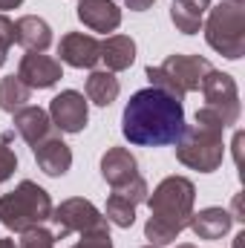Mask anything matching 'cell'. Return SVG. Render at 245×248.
<instances>
[{"instance_id": "cell-1", "label": "cell", "mask_w": 245, "mask_h": 248, "mask_svg": "<svg viewBox=\"0 0 245 248\" xmlns=\"http://www.w3.org/2000/svg\"><path fill=\"white\" fill-rule=\"evenodd\" d=\"M184 130V107L179 98L165 90L147 87L133 93L122 113V133L130 144L138 147H165L176 144Z\"/></svg>"}, {"instance_id": "cell-2", "label": "cell", "mask_w": 245, "mask_h": 248, "mask_svg": "<svg viewBox=\"0 0 245 248\" xmlns=\"http://www.w3.org/2000/svg\"><path fill=\"white\" fill-rule=\"evenodd\" d=\"M144 202L150 205V219L144 225V237L150 240V246H170L190 225L196 187L187 176H168L156 185L153 193H147Z\"/></svg>"}, {"instance_id": "cell-3", "label": "cell", "mask_w": 245, "mask_h": 248, "mask_svg": "<svg viewBox=\"0 0 245 248\" xmlns=\"http://www.w3.org/2000/svg\"><path fill=\"white\" fill-rule=\"evenodd\" d=\"M49 217H52V199L32 179H23L15 190L0 196V222L15 234L38 228Z\"/></svg>"}, {"instance_id": "cell-4", "label": "cell", "mask_w": 245, "mask_h": 248, "mask_svg": "<svg viewBox=\"0 0 245 248\" xmlns=\"http://www.w3.org/2000/svg\"><path fill=\"white\" fill-rule=\"evenodd\" d=\"M205 41L228 61L245 55V0H222L205 20Z\"/></svg>"}, {"instance_id": "cell-5", "label": "cell", "mask_w": 245, "mask_h": 248, "mask_svg": "<svg viewBox=\"0 0 245 248\" xmlns=\"http://www.w3.org/2000/svg\"><path fill=\"white\" fill-rule=\"evenodd\" d=\"M176 159L184 168L199 173H214L225 159V141L222 130L205 127V124H184L182 136L176 139Z\"/></svg>"}, {"instance_id": "cell-6", "label": "cell", "mask_w": 245, "mask_h": 248, "mask_svg": "<svg viewBox=\"0 0 245 248\" xmlns=\"http://www.w3.org/2000/svg\"><path fill=\"white\" fill-rule=\"evenodd\" d=\"M199 90L205 95L202 110H208L214 119H219L222 127H231V124L240 122V90H237V81L228 72L211 69Z\"/></svg>"}, {"instance_id": "cell-7", "label": "cell", "mask_w": 245, "mask_h": 248, "mask_svg": "<svg viewBox=\"0 0 245 248\" xmlns=\"http://www.w3.org/2000/svg\"><path fill=\"white\" fill-rule=\"evenodd\" d=\"M55 222V240L58 237H69V234H90V231H98V228H110L107 217H101V211L84 199V196H72V199H63L58 208H52V217Z\"/></svg>"}, {"instance_id": "cell-8", "label": "cell", "mask_w": 245, "mask_h": 248, "mask_svg": "<svg viewBox=\"0 0 245 248\" xmlns=\"http://www.w3.org/2000/svg\"><path fill=\"white\" fill-rule=\"evenodd\" d=\"M170 81H173V87H176V93L179 95H187V93H196L199 87H202V81H205V75L214 69L208 58H202V55H168L165 63L159 66Z\"/></svg>"}, {"instance_id": "cell-9", "label": "cell", "mask_w": 245, "mask_h": 248, "mask_svg": "<svg viewBox=\"0 0 245 248\" xmlns=\"http://www.w3.org/2000/svg\"><path fill=\"white\" fill-rule=\"evenodd\" d=\"M147 182L141 176L113 187L110 199H107V222H113L116 228H130L136 222V208L147 199Z\"/></svg>"}, {"instance_id": "cell-10", "label": "cell", "mask_w": 245, "mask_h": 248, "mask_svg": "<svg viewBox=\"0 0 245 248\" xmlns=\"http://www.w3.org/2000/svg\"><path fill=\"white\" fill-rule=\"evenodd\" d=\"M49 119L61 133H81L90 122V110L87 101L78 90H63L52 98L49 104Z\"/></svg>"}, {"instance_id": "cell-11", "label": "cell", "mask_w": 245, "mask_h": 248, "mask_svg": "<svg viewBox=\"0 0 245 248\" xmlns=\"http://www.w3.org/2000/svg\"><path fill=\"white\" fill-rule=\"evenodd\" d=\"M17 78L29 87V90H49L63 78L61 61L44 55V52H26L17 66Z\"/></svg>"}, {"instance_id": "cell-12", "label": "cell", "mask_w": 245, "mask_h": 248, "mask_svg": "<svg viewBox=\"0 0 245 248\" xmlns=\"http://www.w3.org/2000/svg\"><path fill=\"white\" fill-rule=\"evenodd\" d=\"M58 55L63 63H69L75 69H92L101 61V41H95L92 35H84V32H66L58 44Z\"/></svg>"}, {"instance_id": "cell-13", "label": "cell", "mask_w": 245, "mask_h": 248, "mask_svg": "<svg viewBox=\"0 0 245 248\" xmlns=\"http://www.w3.org/2000/svg\"><path fill=\"white\" fill-rule=\"evenodd\" d=\"M32 153H35V162H38V168L46 173V176H63L69 168H72V150H69V144L63 141L61 136H46L44 141H38L35 147H32Z\"/></svg>"}, {"instance_id": "cell-14", "label": "cell", "mask_w": 245, "mask_h": 248, "mask_svg": "<svg viewBox=\"0 0 245 248\" xmlns=\"http://www.w3.org/2000/svg\"><path fill=\"white\" fill-rule=\"evenodd\" d=\"M78 20L92 32H116L122 26V9L113 0H78Z\"/></svg>"}, {"instance_id": "cell-15", "label": "cell", "mask_w": 245, "mask_h": 248, "mask_svg": "<svg viewBox=\"0 0 245 248\" xmlns=\"http://www.w3.org/2000/svg\"><path fill=\"white\" fill-rule=\"evenodd\" d=\"M12 124H15V130L20 133V139H23L29 147H35L38 141H44L46 136H52V127H55L46 110L32 107V104H26V107H20L17 113H12Z\"/></svg>"}, {"instance_id": "cell-16", "label": "cell", "mask_w": 245, "mask_h": 248, "mask_svg": "<svg viewBox=\"0 0 245 248\" xmlns=\"http://www.w3.org/2000/svg\"><path fill=\"white\" fill-rule=\"evenodd\" d=\"M15 44L26 46V52H46L52 44V29L38 15H23L15 20Z\"/></svg>"}, {"instance_id": "cell-17", "label": "cell", "mask_w": 245, "mask_h": 248, "mask_svg": "<svg viewBox=\"0 0 245 248\" xmlns=\"http://www.w3.org/2000/svg\"><path fill=\"white\" fill-rule=\"evenodd\" d=\"M101 176L107 179V185L119 187L138 176V162L127 147H110L101 156Z\"/></svg>"}, {"instance_id": "cell-18", "label": "cell", "mask_w": 245, "mask_h": 248, "mask_svg": "<svg viewBox=\"0 0 245 248\" xmlns=\"http://www.w3.org/2000/svg\"><path fill=\"white\" fill-rule=\"evenodd\" d=\"M234 225V214L225 211V208H205L199 214L190 217V231L199 237V240H219L231 231Z\"/></svg>"}, {"instance_id": "cell-19", "label": "cell", "mask_w": 245, "mask_h": 248, "mask_svg": "<svg viewBox=\"0 0 245 248\" xmlns=\"http://www.w3.org/2000/svg\"><path fill=\"white\" fill-rule=\"evenodd\" d=\"M205 9H211V0H173L170 3V20L182 35H196L202 29Z\"/></svg>"}, {"instance_id": "cell-20", "label": "cell", "mask_w": 245, "mask_h": 248, "mask_svg": "<svg viewBox=\"0 0 245 248\" xmlns=\"http://www.w3.org/2000/svg\"><path fill=\"white\" fill-rule=\"evenodd\" d=\"M101 61L107 63L110 72L130 69L133 61H136V41L127 38V35H110L101 44Z\"/></svg>"}, {"instance_id": "cell-21", "label": "cell", "mask_w": 245, "mask_h": 248, "mask_svg": "<svg viewBox=\"0 0 245 248\" xmlns=\"http://www.w3.org/2000/svg\"><path fill=\"white\" fill-rule=\"evenodd\" d=\"M119 78L110 69H92L87 78V98L98 107H110L119 98Z\"/></svg>"}, {"instance_id": "cell-22", "label": "cell", "mask_w": 245, "mask_h": 248, "mask_svg": "<svg viewBox=\"0 0 245 248\" xmlns=\"http://www.w3.org/2000/svg\"><path fill=\"white\" fill-rule=\"evenodd\" d=\"M29 98H32V90L17 75L0 78V110L3 113H17L20 107H26Z\"/></svg>"}, {"instance_id": "cell-23", "label": "cell", "mask_w": 245, "mask_h": 248, "mask_svg": "<svg viewBox=\"0 0 245 248\" xmlns=\"http://www.w3.org/2000/svg\"><path fill=\"white\" fill-rule=\"evenodd\" d=\"M17 248H55V234L46 231L44 225L29 228V231H23V237H20Z\"/></svg>"}, {"instance_id": "cell-24", "label": "cell", "mask_w": 245, "mask_h": 248, "mask_svg": "<svg viewBox=\"0 0 245 248\" xmlns=\"http://www.w3.org/2000/svg\"><path fill=\"white\" fill-rule=\"evenodd\" d=\"M72 248H113L110 240V228H98V231H90V234H81V240Z\"/></svg>"}, {"instance_id": "cell-25", "label": "cell", "mask_w": 245, "mask_h": 248, "mask_svg": "<svg viewBox=\"0 0 245 248\" xmlns=\"http://www.w3.org/2000/svg\"><path fill=\"white\" fill-rule=\"evenodd\" d=\"M12 44H15V20L0 15V66L6 63V55H9Z\"/></svg>"}, {"instance_id": "cell-26", "label": "cell", "mask_w": 245, "mask_h": 248, "mask_svg": "<svg viewBox=\"0 0 245 248\" xmlns=\"http://www.w3.org/2000/svg\"><path fill=\"white\" fill-rule=\"evenodd\" d=\"M15 170H17V156H15V150H12L6 141H0V182H6Z\"/></svg>"}, {"instance_id": "cell-27", "label": "cell", "mask_w": 245, "mask_h": 248, "mask_svg": "<svg viewBox=\"0 0 245 248\" xmlns=\"http://www.w3.org/2000/svg\"><path fill=\"white\" fill-rule=\"evenodd\" d=\"M122 3L130 9V12H144V9H150L156 0H122Z\"/></svg>"}, {"instance_id": "cell-28", "label": "cell", "mask_w": 245, "mask_h": 248, "mask_svg": "<svg viewBox=\"0 0 245 248\" xmlns=\"http://www.w3.org/2000/svg\"><path fill=\"white\" fill-rule=\"evenodd\" d=\"M23 0H0V12H9V9H17Z\"/></svg>"}, {"instance_id": "cell-29", "label": "cell", "mask_w": 245, "mask_h": 248, "mask_svg": "<svg viewBox=\"0 0 245 248\" xmlns=\"http://www.w3.org/2000/svg\"><path fill=\"white\" fill-rule=\"evenodd\" d=\"M0 248H15V240H6V237H0Z\"/></svg>"}, {"instance_id": "cell-30", "label": "cell", "mask_w": 245, "mask_h": 248, "mask_svg": "<svg viewBox=\"0 0 245 248\" xmlns=\"http://www.w3.org/2000/svg\"><path fill=\"white\" fill-rule=\"evenodd\" d=\"M176 248H196V246H190V243H184V246H176Z\"/></svg>"}, {"instance_id": "cell-31", "label": "cell", "mask_w": 245, "mask_h": 248, "mask_svg": "<svg viewBox=\"0 0 245 248\" xmlns=\"http://www.w3.org/2000/svg\"><path fill=\"white\" fill-rule=\"evenodd\" d=\"M144 248H159V246H144Z\"/></svg>"}]
</instances>
